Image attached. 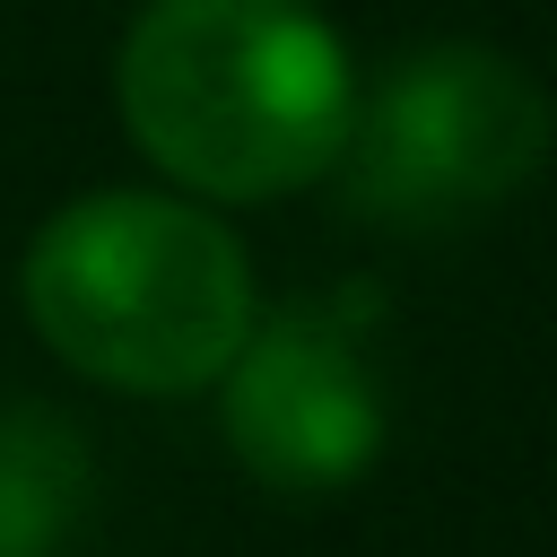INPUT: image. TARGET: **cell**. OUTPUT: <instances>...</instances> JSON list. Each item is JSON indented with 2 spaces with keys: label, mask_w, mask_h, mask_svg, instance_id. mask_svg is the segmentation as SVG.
Instances as JSON below:
<instances>
[{
  "label": "cell",
  "mask_w": 557,
  "mask_h": 557,
  "mask_svg": "<svg viewBox=\"0 0 557 557\" xmlns=\"http://www.w3.org/2000/svg\"><path fill=\"white\" fill-rule=\"evenodd\" d=\"M113 96L139 157L200 200L305 191L357 122V70L313 0H148Z\"/></svg>",
  "instance_id": "obj_1"
},
{
  "label": "cell",
  "mask_w": 557,
  "mask_h": 557,
  "mask_svg": "<svg viewBox=\"0 0 557 557\" xmlns=\"http://www.w3.org/2000/svg\"><path fill=\"white\" fill-rule=\"evenodd\" d=\"M26 322L61 366L113 392H209L252 313L244 244L165 191H87L26 244Z\"/></svg>",
  "instance_id": "obj_2"
},
{
  "label": "cell",
  "mask_w": 557,
  "mask_h": 557,
  "mask_svg": "<svg viewBox=\"0 0 557 557\" xmlns=\"http://www.w3.org/2000/svg\"><path fill=\"white\" fill-rule=\"evenodd\" d=\"M548 96L487 44H426L374 96H357L339 191L383 226H461L513 200L548 165Z\"/></svg>",
  "instance_id": "obj_3"
},
{
  "label": "cell",
  "mask_w": 557,
  "mask_h": 557,
  "mask_svg": "<svg viewBox=\"0 0 557 557\" xmlns=\"http://www.w3.org/2000/svg\"><path fill=\"white\" fill-rule=\"evenodd\" d=\"M226 383V444L278 496H331L383 453V392L348 305H287L244 331Z\"/></svg>",
  "instance_id": "obj_4"
},
{
  "label": "cell",
  "mask_w": 557,
  "mask_h": 557,
  "mask_svg": "<svg viewBox=\"0 0 557 557\" xmlns=\"http://www.w3.org/2000/svg\"><path fill=\"white\" fill-rule=\"evenodd\" d=\"M87 496V444L52 409H0V557H52Z\"/></svg>",
  "instance_id": "obj_5"
}]
</instances>
